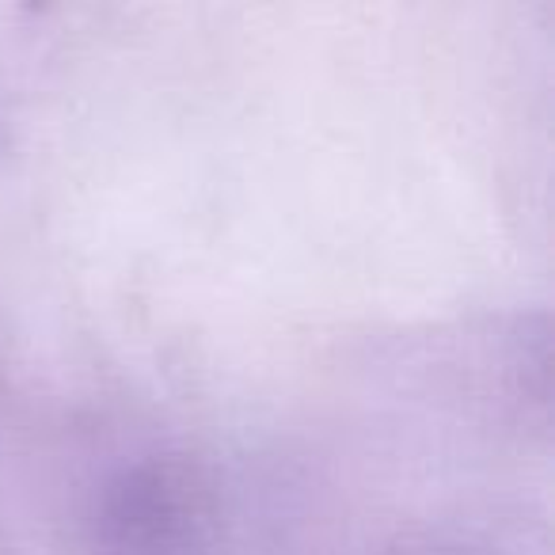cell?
I'll use <instances>...</instances> for the list:
<instances>
[{
    "label": "cell",
    "instance_id": "1",
    "mask_svg": "<svg viewBox=\"0 0 555 555\" xmlns=\"http://www.w3.org/2000/svg\"><path fill=\"white\" fill-rule=\"evenodd\" d=\"M191 487L160 468L126 476L107 502V540L118 555H176L191 537Z\"/></svg>",
    "mask_w": 555,
    "mask_h": 555
},
{
    "label": "cell",
    "instance_id": "2",
    "mask_svg": "<svg viewBox=\"0 0 555 555\" xmlns=\"http://www.w3.org/2000/svg\"><path fill=\"white\" fill-rule=\"evenodd\" d=\"M403 555H483V552H468V547H418V552H403Z\"/></svg>",
    "mask_w": 555,
    "mask_h": 555
}]
</instances>
